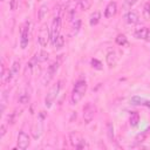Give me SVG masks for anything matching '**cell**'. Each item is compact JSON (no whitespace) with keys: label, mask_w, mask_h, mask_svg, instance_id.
<instances>
[{"label":"cell","mask_w":150,"mask_h":150,"mask_svg":"<svg viewBox=\"0 0 150 150\" xmlns=\"http://www.w3.org/2000/svg\"><path fill=\"white\" fill-rule=\"evenodd\" d=\"M100 19H101V14H100V12H98V11H95V12L90 15L89 25H90V26H95V25H97L98 21H100Z\"/></svg>","instance_id":"15"},{"label":"cell","mask_w":150,"mask_h":150,"mask_svg":"<svg viewBox=\"0 0 150 150\" xmlns=\"http://www.w3.org/2000/svg\"><path fill=\"white\" fill-rule=\"evenodd\" d=\"M28 32H29V22H26L21 30V39H20V46L22 49H25L28 45Z\"/></svg>","instance_id":"9"},{"label":"cell","mask_w":150,"mask_h":150,"mask_svg":"<svg viewBox=\"0 0 150 150\" xmlns=\"http://www.w3.org/2000/svg\"><path fill=\"white\" fill-rule=\"evenodd\" d=\"M145 40L150 42V29H148V34H146V39Z\"/></svg>","instance_id":"31"},{"label":"cell","mask_w":150,"mask_h":150,"mask_svg":"<svg viewBox=\"0 0 150 150\" xmlns=\"http://www.w3.org/2000/svg\"><path fill=\"white\" fill-rule=\"evenodd\" d=\"M146 34H148V28L146 27L137 28L135 30V38L138 39V40H145L146 39Z\"/></svg>","instance_id":"13"},{"label":"cell","mask_w":150,"mask_h":150,"mask_svg":"<svg viewBox=\"0 0 150 150\" xmlns=\"http://www.w3.org/2000/svg\"><path fill=\"white\" fill-rule=\"evenodd\" d=\"M80 5H81V8L84 11V9H88L89 8L90 1L89 0H80Z\"/></svg>","instance_id":"26"},{"label":"cell","mask_w":150,"mask_h":150,"mask_svg":"<svg viewBox=\"0 0 150 150\" xmlns=\"http://www.w3.org/2000/svg\"><path fill=\"white\" fill-rule=\"evenodd\" d=\"M19 102L22 103V104L28 103V102H29V93H27V91L21 93L20 96H19Z\"/></svg>","instance_id":"20"},{"label":"cell","mask_w":150,"mask_h":150,"mask_svg":"<svg viewBox=\"0 0 150 150\" xmlns=\"http://www.w3.org/2000/svg\"><path fill=\"white\" fill-rule=\"evenodd\" d=\"M86 91H87V82L84 80H79L75 83V87L71 93V97H70L71 104H77L84 96Z\"/></svg>","instance_id":"1"},{"label":"cell","mask_w":150,"mask_h":150,"mask_svg":"<svg viewBox=\"0 0 150 150\" xmlns=\"http://www.w3.org/2000/svg\"><path fill=\"white\" fill-rule=\"evenodd\" d=\"M47 13H48V6H47V5H42V6L40 7V9H39V14H38L39 20H42V19L47 15Z\"/></svg>","instance_id":"18"},{"label":"cell","mask_w":150,"mask_h":150,"mask_svg":"<svg viewBox=\"0 0 150 150\" xmlns=\"http://www.w3.org/2000/svg\"><path fill=\"white\" fill-rule=\"evenodd\" d=\"M47 59H48V53L47 52L42 50L38 54V61L39 62H45V61H47Z\"/></svg>","instance_id":"24"},{"label":"cell","mask_w":150,"mask_h":150,"mask_svg":"<svg viewBox=\"0 0 150 150\" xmlns=\"http://www.w3.org/2000/svg\"><path fill=\"white\" fill-rule=\"evenodd\" d=\"M96 112V107L93 103H87L83 108V120L86 123H90Z\"/></svg>","instance_id":"7"},{"label":"cell","mask_w":150,"mask_h":150,"mask_svg":"<svg viewBox=\"0 0 150 150\" xmlns=\"http://www.w3.org/2000/svg\"><path fill=\"white\" fill-rule=\"evenodd\" d=\"M29 145V136L25 131H20L18 135V148L21 150H26Z\"/></svg>","instance_id":"8"},{"label":"cell","mask_w":150,"mask_h":150,"mask_svg":"<svg viewBox=\"0 0 150 150\" xmlns=\"http://www.w3.org/2000/svg\"><path fill=\"white\" fill-rule=\"evenodd\" d=\"M124 19H125V21H127L129 25H136V23H138V21H139L138 14H137L136 12H134V11H129V12L125 14Z\"/></svg>","instance_id":"11"},{"label":"cell","mask_w":150,"mask_h":150,"mask_svg":"<svg viewBox=\"0 0 150 150\" xmlns=\"http://www.w3.org/2000/svg\"><path fill=\"white\" fill-rule=\"evenodd\" d=\"M5 134H6V124H1V127H0V137H4Z\"/></svg>","instance_id":"29"},{"label":"cell","mask_w":150,"mask_h":150,"mask_svg":"<svg viewBox=\"0 0 150 150\" xmlns=\"http://www.w3.org/2000/svg\"><path fill=\"white\" fill-rule=\"evenodd\" d=\"M145 136H146V134H145V132H142V134H139V135L136 137V141H137V142H143L144 138H145Z\"/></svg>","instance_id":"28"},{"label":"cell","mask_w":150,"mask_h":150,"mask_svg":"<svg viewBox=\"0 0 150 150\" xmlns=\"http://www.w3.org/2000/svg\"><path fill=\"white\" fill-rule=\"evenodd\" d=\"M49 40H50V28H48L47 25H42L39 30V34H38V41H39L40 46L47 47Z\"/></svg>","instance_id":"3"},{"label":"cell","mask_w":150,"mask_h":150,"mask_svg":"<svg viewBox=\"0 0 150 150\" xmlns=\"http://www.w3.org/2000/svg\"><path fill=\"white\" fill-rule=\"evenodd\" d=\"M80 28H81V20H76L74 23H73V26H71V30H70V35L71 36H74V35H76L77 33H79V30H80Z\"/></svg>","instance_id":"17"},{"label":"cell","mask_w":150,"mask_h":150,"mask_svg":"<svg viewBox=\"0 0 150 150\" xmlns=\"http://www.w3.org/2000/svg\"><path fill=\"white\" fill-rule=\"evenodd\" d=\"M143 18L145 20L150 19V2H145L143 7Z\"/></svg>","instance_id":"21"},{"label":"cell","mask_w":150,"mask_h":150,"mask_svg":"<svg viewBox=\"0 0 150 150\" xmlns=\"http://www.w3.org/2000/svg\"><path fill=\"white\" fill-rule=\"evenodd\" d=\"M59 66H60V61H54L49 67H48V69H47V71H46V75H45V77H43V83L45 84H47V83H49L50 82V80L54 77V75L56 74V71H57V69H59Z\"/></svg>","instance_id":"6"},{"label":"cell","mask_w":150,"mask_h":150,"mask_svg":"<svg viewBox=\"0 0 150 150\" xmlns=\"http://www.w3.org/2000/svg\"><path fill=\"white\" fill-rule=\"evenodd\" d=\"M129 122H130V125L131 127H136L139 122V115L137 111H132L129 116Z\"/></svg>","instance_id":"16"},{"label":"cell","mask_w":150,"mask_h":150,"mask_svg":"<svg viewBox=\"0 0 150 150\" xmlns=\"http://www.w3.org/2000/svg\"><path fill=\"white\" fill-rule=\"evenodd\" d=\"M16 7V0H11V9H15Z\"/></svg>","instance_id":"30"},{"label":"cell","mask_w":150,"mask_h":150,"mask_svg":"<svg viewBox=\"0 0 150 150\" xmlns=\"http://www.w3.org/2000/svg\"><path fill=\"white\" fill-rule=\"evenodd\" d=\"M38 1H41V0H38Z\"/></svg>","instance_id":"32"},{"label":"cell","mask_w":150,"mask_h":150,"mask_svg":"<svg viewBox=\"0 0 150 150\" xmlns=\"http://www.w3.org/2000/svg\"><path fill=\"white\" fill-rule=\"evenodd\" d=\"M136 2H137V0H124V5L127 7H132Z\"/></svg>","instance_id":"27"},{"label":"cell","mask_w":150,"mask_h":150,"mask_svg":"<svg viewBox=\"0 0 150 150\" xmlns=\"http://www.w3.org/2000/svg\"><path fill=\"white\" fill-rule=\"evenodd\" d=\"M90 63H91V67H93V68H95V69H97V70H101V69H102V63H101L97 59H91Z\"/></svg>","instance_id":"25"},{"label":"cell","mask_w":150,"mask_h":150,"mask_svg":"<svg viewBox=\"0 0 150 150\" xmlns=\"http://www.w3.org/2000/svg\"><path fill=\"white\" fill-rule=\"evenodd\" d=\"M60 28H61V18L55 16L53 19V22H52V26H50V41L53 43L60 36Z\"/></svg>","instance_id":"5"},{"label":"cell","mask_w":150,"mask_h":150,"mask_svg":"<svg viewBox=\"0 0 150 150\" xmlns=\"http://www.w3.org/2000/svg\"><path fill=\"white\" fill-rule=\"evenodd\" d=\"M53 45H54V47H55L56 49H61V48L64 46V38H63L62 35H60V36L56 39V41H55Z\"/></svg>","instance_id":"22"},{"label":"cell","mask_w":150,"mask_h":150,"mask_svg":"<svg viewBox=\"0 0 150 150\" xmlns=\"http://www.w3.org/2000/svg\"><path fill=\"white\" fill-rule=\"evenodd\" d=\"M1 1H4V0H1Z\"/></svg>","instance_id":"33"},{"label":"cell","mask_w":150,"mask_h":150,"mask_svg":"<svg viewBox=\"0 0 150 150\" xmlns=\"http://www.w3.org/2000/svg\"><path fill=\"white\" fill-rule=\"evenodd\" d=\"M61 87H62V81H59V82H56V83L49 89V91H48V94H47V96H46V98H45V105H46L47 108H50V107L53 105L54 101L56 100V97H57V95H59V93H60Z\"/></svg>","instance_id":"2"},{"label":"cell","mask_w":150,"mask_h":150,"mask_svg":"<svg viewBox=\"0 0 150 150\" xmlns=\"http://www.w3.org/2000/svg\"><path fill=\"white\" fill-rule=\"evenodd\" d=\"M116 43L120 45V46H124L128 43V40H127V36L124 34H118L116 36Z\"/></svg>","instance_id":"19"},{"label":"cell","mask_w":150,"mask_h":150,"mask_svg":"<svg viewBox=\"0 0 150 150\" xmlns=\"http://www.w3.org/2000/svg\"><path fill=\"white\" fill-rule=\"evenodd\" d=\"M116 12H117V4L115 1H110L104 9V16L107 19H110L116 14Z\"/></svg>","instance_id":"10"},{"label":"cell","mask_w":150,"mask_h":150,"mask_svg":"<svg viewBox=\"0 0 150 150\" xmlns=\"http://www.w3.org/2000/svg\"><path fill=\"white\" fill-rule=\"evenodd\" d=\"M42 117H43V115L40 114V118L36 121V123L33 127V136H34V138L40 137V135L42 132Z\"/></svg>","instance_id":"12"},{"label":"cell","mask_w":150,"mask_h":150,"mask_svg":"<svg viewBox=\"0 0 150 150\" xmlns=\"http://www.w3.org/2000/svg\"><path fill=\"white\" fill-rule=\"evenodd\" d=\"M69 138H70V143L73 146H75L76 149H84V148H88V144L86 142V139L79 134V132H70L69 135Z\"/></svg>","instance_id":"4"},{"label":"cell","mask_w":150,"mask_h":150,"mask_svg":"<svg viewBox=\"0 0 150 150\" xmlns=\"http://www.w3.org/2000/svg\"><path fill=\"white\" fill-rule=\"evenodd\" d=\"M107 134H108V138L110 141H112L114 139V127L110 122L107 123Z\"/></svg>","instance_id":"23"},{"label":"cell","mask_w":150,"mask_h":150,"mask_svg":"<svg viewBox=\"0 0 150 150\" xmlns=\"http://www.w3.org/2000/svg\"><path fill=\"white\" fill-rule=\"evenodd\" d=\"M117 62V56H116V52L111 50L107 54V63L109 67H114Z\"/></svg>","instance_id":"14"}]
</instances>
